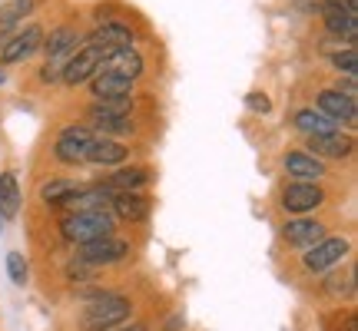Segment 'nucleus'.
Returning a JSON list of instances; mask_svg holds the SVG:
<instances>
[{"label": "nucleus", "mask_w": 358, "mask_h": 331, "mask_svg": "<svg viewBox=\"0 0 358 331\" xmlns=\"http://www.w3.org/2000/svg\"><path fill=\"white\" fill-rule=\"evenodd\" d=\"M60 235L73 245L106 239V235H113V216L110 212H70L60 222Z\"/></svg>", "instance_id": "nucleus-1"}, {"label": "nucleus", "mask_w": 358, "mask_h": 331, "mask_svg": "<svg viewBox=\"0 0 358 331\" xmlns=\"http://www.w3.org/2000/svg\"><path fill=\"white\" fill-rule=\"evenodd\" d=\"M129 302L127 298H120V295H103L96 298L93 305L87 308V318H83V328L87 331H110L113 325L129 318Z\"/></svg>", "instance_id": "nucleus-2"}, {"label": "nucleus", "mask_w": 358, "mask_h": 331, "mask_svg": "<svg viewBox=\"0 0 358 331\" xmlns=\"http://www.w3.org/2000/svg\"><path fill=\"white\" fill-rule=\"evenodd\" d=\"M100 60L103 53L93 50L90 43H83L80 50L70 53V60H66L64 66V83H70V87H80V83H87V80H93V73L100 70Z\"/></svg>", "instance_id": "nucleus-3"}, {"label": "nucleus", "mask_w": 358, "mask_h": 331, "mask_svg": "<svg viewBox=\"0 0 358 331\" xmlns=\"http://www.w3.org/2000/svg\"><path fill=\"white\" fill-rule=\"evenodd\" d=\"M127 252H129L127 242L106 235V239H93V242L80 245V262H83V265H113V262H120Z\"/></svg>", "instance_id": "nucleus-4"}, {"label": "nucleus", "mask_w": 358, "mask_h": 331, "mask_svg": "<svg viewBox=\"0 0 358 331\" xmlns=\"http://www.w3.org/2000/svg\"><path fill=\"white\" fill-rule=\"evenodd\" d=\"M348 255L345 239H322L306 252V268L308 272H329Z\"/></svg>", "instance_id": "nucleus-5"}, {"label": "nucleus", "mask_w": 358, "mask_h": 331, "mask_svg": "<svg viewBox=\"0 0 358 331\" xmlns=\"http://www.w3.org/2000/svg\"><path fill=\"white\" fill-rule=\"evenodd\" d=\"M322 199H325V192H322L315 182H292L289 189L282 192V209H285V212H295V216H302V212L319 209Z\"/></svg>", "instance_id": "nucleus-6"}, {"label": "nucleus", "mask_w": 358, "mask_h": 331, "mask_svg": "<svg viewBox=\"0 0 358 331\" xmlns=\"http://www.w3.org/2000/svg\"><path fill=\"white\" fill-rule=\"evenodd\" d=\"M87 43L93 50H100L103 57H110L113 50L129 47V43H133V34H129V27H123V24H100L93 34H90Z\"/></svg>", "instance_id": "nucleus-7"}, {"label": "nucleus", "mask_w": 358, "mask_h": 331, "mask_svg": "<svg viewBox=\"0 0 358 331\" xmlns=\"http://www.w3.org/2000/svg\"><path fill=\"white\" fill-rule=\"evenodd\" d=\"M113 203V189H106V186H83L77 196H70L64 203V209L70 212H106Z\"/></svg>", "instance_id": "nucleus-8"}, {"label": "nucleus", "mask_w": 358, "mask_h": 331, "mask_svg": "<svg viewBox=\"0 0 358 331\" xmlns=\"http://www.w3.org/2000/svg\"><path fill=\"white\" fill-rule=\"evenodd\" d=\"M133 83H136V80H127V77H120V73L96 70L93 80H90V89H93L96 100H127L129 93H133Z\"/></svg>", "instance_id": "nucleus-9"}, {"label": "nucleus", "mask_w": 358, "mask_h": 331, "mask_svg": "<svg viewBox=\"0 0 358 331\" xmlns=\"http://www.w3.org/2000/svg\"><path fill=\"white\" fill-rule=\"evenodd\" d=\"M90 140H93V133L87 126H66L60 133V140H57V159H64V163H80L83 153H87Z\"/></svg>", "instance_id": "nucleus-10"}, {"label": "nucleus", "mask_w": 358, "mask_h": 331, "mask_svg": "<svg viewBox=\"0 0 358 331\" xmlns=\"http://www.w3.org/2000/svg\"><path fill=\"white\" fill-rule=\"evenodd\" d=\"M40 43H43V34H40V27H27L20 37H13L3 50H0V60L3 64H20V60H27V57H34V53L40 50Z\"/></svg>", "instance_id": "nucleus-11"}, {"label": "nucleus", "mask_w": 358, "mask_h": 331, "mask_svg": "<svg viewBox=\"0 0 358 331\" xmlns=\"http://www.w3.org/2000/svg\"><path fill=\"white\" fill-rule=\"evenodd\" d=\"M100 70H106V73H120V77H127V80H136L143 73V57L133 50V47H123V50H113L110 57H103Z\"/></svg>", "instance_id": "nucleus-12"}, {"label": "nucleus", "mask_w": 358, "mask_h": 331, "mask_svg": "<svg viewBox=\"0 0 358 331\" xmlns=\"http://www.w3.org/2000/svg\"><path fill=\"white\" fill-rule=\"evenodd\" d=\"M348 153H352V136H342V133L308 136V156H325V159H345Z\"/></svg>", "instance_id": "nucleus-13"}, {"label": "nucleus", "mask_w": 358, "mask_h": 331, "mask_svg": "<svg viewBox=\"0 0 358 331\" xmlns=\"http://www.w3.org/2000/svg\"><path fill=\"white\" fill-rule=\"evenodd\" d=\"M322 17H325V27L332 30V34H338V37H348L355 40L358 37V20L355 13H348L338 0H329L325 7H322Z\"/></svg>", "instance_id": "nucleus-14"}, {"label": "nucleus", "mask_w": 358, "mask_h": 331, "mask_svg": "<svg viewBox=\"0 0 358 331\" xmlns=\"http://www.w3.org/2000/svg\"><path fill=\"white\" fill-rule=\"evenodd\" d=\"M319 113H325L335 123H355V100H348L335 89H322L319 93Z\"/></svg>", "instance_id": "nucleus-15"}, {"label": "nucleus", "mask_w": 358, "mask_h": 331, "mask_svg": "<svg viewBox=\"0 0 358 331\" xmlns=\"http://www.w3.org/2000/svg\"><path fill=\"white\" fill-rule=\"evenodd\" d=\"M127 156H129L127 146H120V142H113V140H90L83 159H87V163H96V166H120Z\"/></svg>", "instance_id": "nucleus-16"}, {"label": "nucleus", "mask_w": 358, "mask_h": 331, "mask_svg": "<svg viewBox=\"0 0 358 331\" xmlns=\"http://www.w3.org/2000/svg\"><path fill=\"white\" fill-rule=\"evenodd\" d=\"M322 235H325V229H322V222H315V219H295V222H289L282 229V239L289 245H315V242H322Z\"/></svg>", "instance_id": "nucleus-17"}, {"label": "nucleus", "mask_w": 358, "mask_h": 331, "mask_svg": "<svg viewBox=\"0 0 358 331\" xmlns=\"http://www.w3.org/2000/svg\"><path fill=\"white\" fill-rule=\"evenodd\" d=\"M110 209H116V216H120V219L136 222V219H146L150 203L143 199L140 192H113V203H110Z\"/></svg>", "instance_id": "nucleus-18"}, {"label": "nucleus", "mask_w": 358, "mask_h": 331, "mask_svg": "<svg viewBox=\"0 0 358 331\" xmlns=\"http://www.w3.org/2000/svg\"><path fill=\"white\" fill-rule=\"evenodd\" d=\"M295 129H302L306 136H325V133H338V123L329 119L319 110H299L295 113Z\"/></svg>", "instance_id": "nucleus-19"}, {"label": "nucleus", "mask_w": 358, "mask_h": 331, "mask_svg": "<svg viewBox=\"0 0 358 331\" xmlns=\"http://www.w3.org/2000/svg\"><path fill=\"white\" fill-rule=\"evenodd\" d=\"M146 182H150V172H146V169H140V166H129V169L113 172V176L106 179L103 186H106V189H113V192H140Z\"/></svg>", "instance_id": "nucleus-20"}, {"label": "nucleus", "mask_w": 358, "mask_h": 331, "mask_svg": "<svg viewBox=\"0 0 358 331\" xmlns=\"http://www.w3.org/2000/svg\"><path fill=\"white\" fill-rule=\"evenodd\" d=\"M83 40L77 37V30H70V27H60V30H53L50 37H47V43H43V53L47 57H70V53L77 50Z\"/></svg>", "instance_id": "nucleus-21"}, {"label": "nucleus", "mask_w": 358, "mask_h": 331, "mask_svg": "<svg viewBox=\"0 0 358 331\" xmlns=\"http://www.w3.org/2000/svg\"><path fill=\"white\" fill-rule=\"evenodd\" d=\"M20 209V186L13 172H0V219H13Z\"/></svg>", "instance_id": "nucleus-22"}, {"label": "nucleus", "mask_w": 358, "mask_h": 331, "mask_svg": "<svg viewBox=\"0 0 358 331\" xmlns=\"http://www.w3.org/2000/svg\"><path fill=\"white\" fill-rule=\"evenodd\" d=\"M285 169H289L295 179H319V176H325V166H322L315 156H308V153H289L285 156Z\"/></svg>", "instance_id": "nucleus-23"}, {"label": "nucleus", "mask_w": 358, "mask_h": 331, "mask_svg": "<svg viewBox=\"0 0 358 331\" xmlns=\"http://www.w3.org/2000/svg\"><path fill=\"white\" fill-rule=\"evenodd\" d=\"M83 189L77 179H50L43 189H40V199L43 203H50V205H64L70 196H77V192Z\"/></svg>", "instance_id": "nucleus-24"}, {"label": "nucleus", "mask_w": 358, "mask_h": 331, "mask_svg": "<svg viewBox=\"0 0 358 331\" xmlns=\"http://www.w3.org/2000/svg\"><path fill=\"white\" fill-rule=\"evenodd\" d=\"M34 3L37 0H0V27H10L17 24L20 17L34 10Z\"/></svg>", "instance_id": "nucleus-25"}, {"label": "nucleus", "mask_w": 358, "mask_h": 331, "mask_svg": "<svg viewBox=\"0 0 358 331\" xmlns=\"http://www.w3.org/2000/svg\"><path fill=\"white\" fill-rule=\"evenodd\" d=\"M90 119L103 129V133H133L129 116H113V113H90Z\"/></svg>", "instance_id": "nucleus-26"}, {"label": "nucleus", "mask_w": 358, "mask_h": 331, "mask_svg": "<svg viewBox=\"0 0 358 331\" xmlns=\"http://www.w3.org/2000/svg\"><path fill=\"white\" fill-rule=\"evenodd\" d=\"M90 113H113V116H129L133 113V100H103V103H96Z\"/></svg>", "instance_id": "nucleus-27"}, {"label": "nucleus", "mask_w": 358, "mask_h": 331, "mask_svg": "<svg viewBox=\"0 0 358 331\" xmlns=\"http://www.w3.org/2000/svg\"><path fill=\"white\" fill-rule=\"evenodd\" d=\"M7 272H10V281L13 285H24L27 281V262L20 252H10L7 255Z\"/></svg>", "instance_id": "nucleus-28"}, {"label": "nucleus", "mask_w": 358, "mask_h": 331, "mask_svg": "<svg viewBox=\"0 0 358 331\" xmlns=\"http://www.w3.org/2000/svg\"><path fill=\"white\" fill-rule=\"evenodd\" d=\"M335 66L345 70V77H355V66H358V50L355 47H348L345 53H338V57H335Z\"/></svg>", "instance_id": "nucleus-29"}, {"label": "nucleus", "mask_w": 358, "mask_h": 331, "mask_svg": "<svg viewBox=\"0 0 358 331\" xmlns=\"http://www.w3.org/2000/svg\"><path fill=\"white\" fill-rule=\"evenodd\" d=\"M245 106H249L252 113H268V106H272V103H268L266 93H249V96H245Z\"/></svg>", "instance_id": "nucleus-30"}, {"label": "nucleus", "mask_w": 358, "mask_h": 331, "mask_svg": "<svg viewBox=\"0 0 358 331\" xmlns=\"http://www.w3.org/2000/svg\"><path fill=\"white\" fill-rule=\"evenodd\" d=\"M342 7H345L348 13H355V10H358V0H345V3H342Z\"/></svg>", "instance_id": "nucleus-31"}, {"label": "nucleus", "mask_w": 358, "mask_h": 331, "mask_svg": "<svg viewBox=\"0 0 358 331\" xmlns=\"http://www.w3.org/2000/svg\"><path fill=\"white\" fill-rule=\"evenodd\" d=\"M123 331H146V325H129V328H123Z\"/></svg>", "instance_id": "nucleus-32"}, {"label": "nucleus", "mask_w": 358, "mask_h": 331, "mask_svg": "<svg viewBox=\"0 0 358 331\" xmlns=\"http://www.w3.org/2000/svg\"><path fill=\"white\" fill-rule=\"evenodd\" d=\"M0 83H3V70H0Z\"/></svg>", "instance_id": "nucleus-33"}]
</instances>
